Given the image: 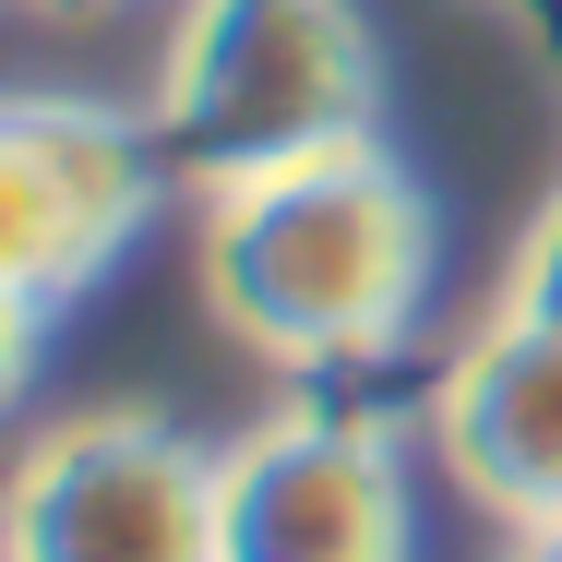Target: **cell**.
Returning a JSON list of instances; mask_svg holds the SVG:
<instances>
[{"mask_svg": "<svg viewBox=\"0 0 562 562\" xmlns=\"http://www.w3.org/2000/svg\"><path fill=\"white\" fill-rule=\"evenodd\" d=\"M419 288H431V204L383 144H336L276 180L204 192V312L251 359L288 371L383 359Z\"/></svg>", "mask_w": 562, "mask_h": 562, "instance_id": "obj_1", "label": "cell"}, {"mask_svg": "<svg viewBox=\"0 0 562 562\" xmlns=\"http://www.w3.org/2000/svg\"><path fill=\"white\" fill-rule=\"evenodd\" d=\"M144 132L192 192L371 144V36L347 0H180Z\"/></svg>", "mask_w": 562, "mask_h": 562, "instance_id": "obj_2", "label": "cell"}, {"mask_svg": "<svg viewBox=\"0 0 562 562\" xmlns=\"http://www.w3.org/2000/svg\"><path fill=\"white\" fill-rule=\"evenodd\" d=\"M12 562H216V454L144 407L60 419L12 479Z\"/></svg>", "mask_w": 562, "mask_h": 562, "instance_id": "obj_3", "label": "cell"}, {"mask_svg": "<svg viewBox=\"0 0 562 562\" xmlns=\"http://www.w3.org/2000/svg\"><path fill=\"white\" fill-rule=\"evenodd\" d=\"M168 180L144 120L97 109V97H12L0 109V276L24 312H60L72 288H97L120 239L144 227Z\"/></svg>", "mask_w": 562, "mask_h": 562, "instance_id": "obj_4", "label": "cell"}, {"mask_svg": "<svg viewBox=\"0 0 562 562\" xmlns=\"http://www.w3.org/2000/svg\"><path fill=\"white\" fill-rule=\"evenodd\" d=\"M216 562H407V479L383 431L288 407L216 454Z\"/></svg>", "mask_w": 562, "mask_h": 562, "instance_id": "obj_5", "label": "cell"}, {"mask_svg": "<svg viewBox=\"0 0 562 562\" xmlns=\"http://www.w3.org/2000/svg\"><path fill=\"white\" fill-rule=\"evenodd\" d=\"M443 467L515 539H562V336L551 324L503 312L443 371Z\"/></svg>", "mask_w": 562, "mask_h": 562, "instance_id": "obj_6", "label": "cell"}, {"mask_svg": "<svg viewBox=\"0 0 562 562\" xmlns=\"http://www.w3.org/2000/svg\"><path fill=\"white\" fill-rule=\"evenodd\" d=\"M503 312H515V324H551V336H562V192H551V216L527 227V251H515V288H503Z\"/></svg>", "mask_w": 562, "mask_h": 562, "instance_id": "obj_7", "label": "cell"}, {"mask_svg": "<svg viewBox=\"0 0 562 562\" xmlns=\"http://www.w3.org/2000/svg\"><path fill=\"white\" fill-rule=\"evenodd\" d=\"M48 12H72V0H48Z\"/></svg>", "mask_w": 562, "mask_h": 562, "instance_id": "obj_8", "label": "cell"}]
</instances>
